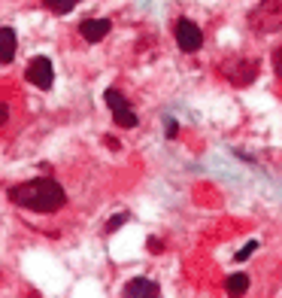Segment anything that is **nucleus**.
<instances>
[{
  "instance_id": "nucleus-6",
  "label": "nucleus",
  "mask_w": 282,
  "mask_h": 298,
  "mask_svg": "<svg viewBox=\"0 0 282 298\" xmlns=\"http://www.w3.org/2000/svg\"><path fill=\"white\" fill-rule=\"evenodd\" d=\"M173 36H176V46L182 52H200L204 49V30H200L191 18H179L173 24Z\"/></svg>"
},
{
  "instance_id": "nucleus-4",
  "label": "nucleus",
  "mask_w": 282,
  "mask_h": 298,
  "mask_svg": "<svg viewBox=\"0 0 282 298\" xmlns=\"http://www.w3.org/2000/svg\"><path fill=\"white\" fill-rule=\"evenodd\" d=\"M258 58H234L228 64H222V76L231 82V86H249L255 76H258Z\"/></svg>"
},
{
  "instance_id": "nucleus-9",
  "label": "nucleus",
  "mask_w": 282,
  "mask_h": 298,
  "mask_svg": "<svg viewBox=\"0 0 282 298\" xmlns=\"http://www.w3.org/2000/svg\"><path fill=\"white\" fill-rule=\"evenodd\" d=\"M15 49H18V36L12 28H0V64H9L15 58Z\"/></svg>"
},
{
  "instance_id": "nucleus-10",
  "label": "nucleus",
  "mask_w": 282,
  "mask_h": 298,
  "mask_svg": "<svg viewBox=\"0 0 282 298\" xmlns=\"http://www.w3.org/2000/svg\"><path fill=\"white\" fill-rule=\"evenodd\" d=\"M225 292H228V298H243V295L249 292V277H246L243 271L231 274V277L225 280Z\"/></svg>"
},
{
  "instance_id": "nucleus-13",
  "label": "nucleus",
  "mask_w": 282,
  "mask_h": 298,
  "mask_svg": "<svg viewBox=\"0 0 282 298\" xmlns=\"http://www.w3.org/2000/svg\"><path fill=\"white\" fill-rule=\"evenodd\" d=\"M255 250H258V240H249V244H246L243 250H240V252L234 256V258H237V262H246V258H249V256L255 252Z\"/></svg>"
},
{
  "instance_id": "nucleus-11",
  "label": "nucleus",
  "mask_w": 282,
  "mask_h": 298,
  "mask_svg": "<svg viewBox=\"0 0 282 298\" xmlns=\"http://www.w3.org/2000/svg\"><path fill=\"white\" fill-rule=\"evenodd\" d=\"M43 6H46L52 16H67L73 6H79V0H43Z\"/></svg>"
},
{
  "instance_id": "nucleus-1",
  "label": "nucleus",
  "mask_w": 282,
  "mask_h": 298,
  "mask_svg": "<svg viewBox=\"0 0 282 298\" xmlns=\"http://www.w3.org/2000/svg\"><path fill=\"white\" fill-rule=\"evenodd\" d=\"M6 195L15 207L33 210V213H58L67 204V192L55 176H33V180L15 182L9 186Z\"/></svg>"
},
{
  "instance_id": "nucleus-2",
  "label": "nucleus",
  "mask_w": 282,
  "mask_h": 298,
  "mask_svg": "<svg viewBox=\"0 0 282 298\" xmlns=\"http://www.w3.org/2000/svg\"><path fill=\"white\" fill-rule=\"evenodd\" d=\"M249 28L252 34H273L282 28V0H261L249 12Z\"/></svg>"
},
{
  "instance_id": "nucleus-14",
  "label": "nucleus",
  "mask_w": 282,
  "mask_h": 298,
  "mask_svg": "<svg viewBox=\"0 0 282 298\" xmlns=\"http://www.w3.org/2000/svg\"><path fill=\"white\" fill-rule=\"evenodd\" d=\"M273 70H276V76L282 80V46L273 49Z\"/></svg>"
},
{
  "instance_id": "nucleus-12",
  "label": "nucleus",
  "mask_w": 282,
  "mask_h": 298,
  "mask_svg": "<svg viewBox=\"0 0 282 298\" xmlns=\"http://www.w3.org/2000/svg\"><path fill=\"white\" fill-rule=\"evenodd\" d=\"M125 222H128V213H115L109 222H106V234H112V232H118V228H122L125 226Z\"/></svg>"
},
{
  "instance_id": "nucleus-16",
  "label": "nucleus",
  "mask_w": 282,
  "mask_h": 298,
  "mask_svg": "<svg viewBox=\"0 0 282 298\" xmlns=\"http://www.w3.org/2000/svg\"><path fill=\"white\" fill-rule=\"evenodd\" d=\"M6 119H9V104H6L3 98H0V125H3Z\"/></svg>"
},
{
  "instance_id": "nucleus-17",
  "label": "nucleus",
  "mask_w": 282,
  "mask_h": 298,
  "mask_svg": "<svg viewBox=\"0 0 282 298\" xmlns=\"http://www.w3.org/2000/svg\"><path fill=\"white\" fill-rule=\"evenodd\" d=\"M176 134H179V125H176V122H173V119H170V122H167V137H170V140H173V137H176Z\"/></svg>"
},
{
  "instance_id": "nucleus-5",
  "label": "nucleus",
  "mask_w": 282,
  "mask_h": 298,
  "mask_svg": "<svg viewBox=\"0 0 282 298\" xmlns=\"http://www.w3.org/2000/svg\"><path fill=\"white\" fill-rule=\"evenodd\" d=\"M24 80L33 88H39V92H49L55 86V67H52V61L46 55H33L30 64H27V70H24Z\"/></svg>"
},
{
  "instance_id": "nucleus-3",
  "label": "nucleus",
  "mask_w": 282,
  "mask_h": 298,
  "mask_svg": "<svg viewBox=\"0 0 282 298\" xmlns=\"http://www.w3.org/2000/svg\"><path fill=\"white\" fill-rule=\"evenodd\" d=\"M103 104L109 106V113H112V122L118 128H137V113H134V106L128 104V98L118 92V88H106L103 92Z\"/></svg>"
},
{
  "instance_id": "nucleus-8",
  "label": "nucleus",
  "mask_w": 282,
  "mask_h": 298,
  "mask_svg": "<svg viewBox=\"0 0 282 298\" xmlns=\"http://www.w3.org/2000/svg\"><path fill=\"white\" fill-rule=\"evenodd\" d=\"M122 295H125V298H158L161 289H158V283L149 280V277H134V280L125 283Z\"/></svg>"
},
{
  "instance_id": "nucleus-15",
  "label": "nucleus",
  "mask_w": 282,
  "mask_h": 298,
  "mask_svg": "<svg viewBox=\"0 0 282 298\" xmlns=\"http://www.w3.org/2000/svg\"><path fill=\"white\" fill-rule=\"evenodd\" d=\"M146 244H149V252H164V244H161L158 238H149Z\"/></svg>"
},
{
  "instance_id": "nucleus-7",
  "label": "nucleus",
  "mask_w": 282,
  "mask_h": 298,
  "mask_svg": "<svg viewBox=\"0 0 282 298\" xmlns=\"http://www.w3.org/2000/svg\"><path fill=\"white\" fill-rule=\"evenodd\" d=\"M109 30H112V22H109V18H85V22H79V36H82L85 43H100V40H106Z\"/></svg>"
}]
</instances>
